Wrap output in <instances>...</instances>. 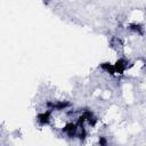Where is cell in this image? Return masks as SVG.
Segmentation results:
<instances>
[{"label":"cell","instance_id":"cell-1","mask_svg":"<svg viewBox=\"0 0 146 146\" xmlns=\"http://www.w3.org/2000/svg\"><path fill=\"white\" fill-rule=\"evenodd\" d=\"M72 106V103L68 100H57V102H47L46 103V107L49 110H55V111H64L67 110L68 107Z\"/></svg>","mask_w":146,"mask_h":146},{"label":"cell","instance_id":"cell-2","mask_svg":"<svg viewBox=\"0 0 146 146\" xmlns=\"http://www.w3.org/2000/svg\"><path fill=\"white\" fill-rule=\"evenodd\" d=\"M51 112L52 110H47V111H43L41 113H39L36 115V121L39 123V125L41 127H44V125H48L50 123V120H51Z\"/></svg>","mask_w":146,"mask_h":146},{"label":"cell","instance_id":"cell-3","mask_svg":"<svg viewBox=\"0 0 146 146\" xmlns=\"http://www.w3.org/2000/svg\"><path fill=\"white\" fill-rule=\"evenodd\" d=\"M78 128H79V125L76 124V122H75V123L68 122V123H66V124L63 127L62 131H63L68 138H75L76 135H78Z\"/></svg>","mask_w":146,"mask_h":146},{"label":"cell","instance_id":"cell-4","mask_svg":"<svg viewBox=\"0 0 146 146\" xmlns=\"http://www.w3.org/2000/svg\"><path fill=\"white\" fill-rule=\"evenodd\" d=\"M128 63H129V62H128L125 58H123V57L117 58V59L115 60V63H114L115 73H116V74L122 75V74L125 72V70L129 67V66H128Z\"/></svg>","mask_w":146,"mask_h":146},{"label":"cell","instance_id":"cell-5","mask_svg":"<svg viewBox=\"0 0 146 146\" xmlns=\"http://www.w3.org/2000/svg\"><path fill=\"white\" fill-rule=\"evenodd\" d=\"M98 67H99L100 70H103L104 72L108 73L110 75H115V74H116V73H115V68H114V64H112V63H110V62H103V63L99 64Z\"/></svg>","mask_w":146,"mask_h":146},{"label":"cell","instance_id":"cell-6","mask_svg":"<svg viewBox=\"0 0 146 146\" xmlns=\"http://www.w3.org/2000/svg\"><path fill=\"white\" fill-rule=\"evenodd\" d=\"M128 29L131 32H135L137 34H140V35L144 34V27H143V25L140 23H130L128 25Z\"/></svg>","mask_w":146,"mask_h":146},{"label":"cell","instance_id":"cell-7","mask_svg":"<svg viewBox=\"0 0 146 146\" xmlns=\"http://www.w3.org/2000/svg\"><path fill=\"white\" fill-rule=\"evenodd\" d=\"M80 128V131L78 132V135H76V137L81 140V141H83L86 138H87V130H86V128H84V125H81V127H79Z\"/></svg>","mask_w":146,"mask_h":146},{"label":"cell","instance_id":"cell-8","mask_svg":"<svg viewBox=\"0 0 146 146\" xmlns=\"http://www.w3.org/2000/svg\"><path fill=\"white\" fill-rule=\"evenodd\" d=\"M98 144H99L100 146H106V145L108 144V141H107V139H106L105 136H100V137L98 138Z\"/></svg>","mask_w":146,"mask_h":146},{"label":"cell","instance_id":"cell-9","mask_svg":"<svg viewBox=\"0 0 146 146\" xmlns=\"http://www.w3.org/2000/svg\"><path fill=\"white\" fill-rule=\"evenodd\" d=\"M48 1H49V0H43V2H44V3H47Z\"/></svg>","mask_w":146,"mask_h":146}]
</instances>
